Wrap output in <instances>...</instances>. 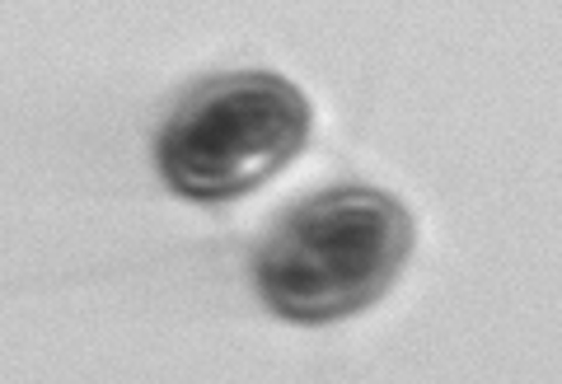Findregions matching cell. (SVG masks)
Wrapping results in <instances>:
<instances>
[{"label":"cell","mask_w":562,"mask_h":384,"mask_svg":"<svg viewBox=\"0 0 562 384\" xmlns=\"http://www.w3.org/2000/svg\"><path fill=\"white\" fill-rule=\"evenodd\" d=\"M413 239V216L394 192L324 188L295 202L254 249V291L286 324H338L398 282Z\"/></svg>","instance_id":"obj_1"},{"label":"cell","mask_w":562,"mask_h":384,"mask_svg":"<svg viewBox=\"0 0 562 384\" xmlns=\"http://www.w3.org/2000/svg\"><path fill=\"white\" fill-rule=\"evenodd\" d=\"M310 127L314 113L295 80L277 71L211 76L169 109L155 165L188 202H239L305 150Z\"/></svg>","instance_id":"obj_2"}]
</instances>
